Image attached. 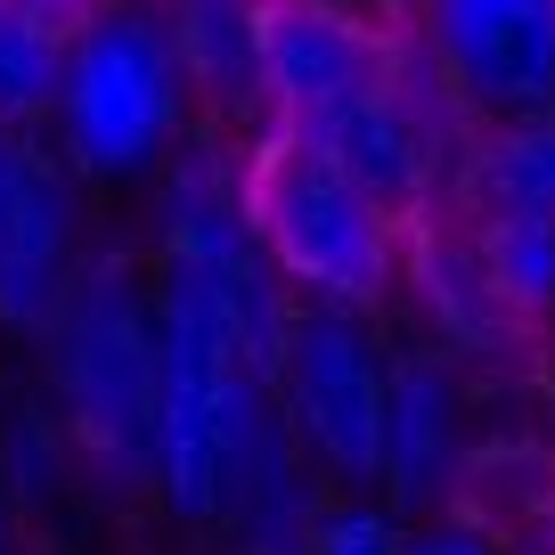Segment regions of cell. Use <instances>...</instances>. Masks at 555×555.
<instances>
[{"instance_id":"obj_1","label":"cell","mask_w":555,"mask_h":555,"mask_svg":"<svg viewBox=\"0 0 555 555\" xmlns=\"http://www.w3.org/2000/svg\"><path fill=\"white\" fill-rule=\"evenodd\" d=\"M441 74L351 0H270V122L416 221L441 180ZM254 131V139H261Z\"/></svg>"},{"instance_id":"obj_2","label":"cell","mask_w":555,"mask_h":555,"mask_svg":"<svg viewBox=\"0 0 555 555\" xmlns=\"http://www.w3.org/2000/svg\"><path fill=\"white\" fill-rule=\"evenodd\" d=\"M156 278L131 245H99L74 278L66 311L34 344V392L57 409L74 457L90 474V499H156Z\"/></svg>"},{"instance_id":"obj_3","label":"cell","mask_w":555,"mask_h":555,"mask_svg":"<svg viewBox=\"0 0 555 555\" xmlns=\"http://www.w3.org/2000/svg\"><path fill=\"white\" fill-rule=\"evenodd\" d=\"M205 131L212 122L196 106V82L156 0H106L74 25L66 82H57L41 139L66 156V172L90 196L156 189Z\"/></svg>"},{"instance_id":"obj_4","label":"cell","mask_w":555,"mask_h":555,"mask_svg":"<svg viewBox=\"0 0 555 555\" xmlns=\"http://www.w3.org/2000/svg\"><path fill=\"white\" fill-rule=\"evenodd\" d=\"M147 278L189 295L229 344L245 351L261 384H278L286 335H295V286L278 278L270 245H261L254 212H245V172H237V139L205 131L172 172L147 189Z\"/></svg>"},{"instance_id":"obj_5","label":"cell","mask_w":555,"mask_h":555,"mask_svg":"<svg viewBox=\"0 0 555 555\" xmlns=\"http://www.w3.org/2000/svg\"><path fill=\"white\" fill-rule=\"evenodd\" d=\"M237 172H245V212H254L278 278L295 286V302L376 311L392 295L400 212L384 196H367L335 156H319L286 131H261V139H237Z\"/></svg>"},{"instance_id":"obj_6","label":"cell","mask_w":555,"mask_h":555,"mask_svg":"<svg viewBox=\"0 0 555 555\" xmlns=\"http://www.w3.org/2000/svg\"><path fill=\"white\" fill-rule=\"evenodd\" d=\"M156 335H164V376H156V506L180 531H212L229 506L245 441H254L270 384L245 367V351L196 311L189 295L156 286Z\"/></svg>"},{"instance_id":"obj_7","label":"cell","mask_w":555,"mask_h":555,"mask_svg":"<svg viewBox=\"0 0 555 555\" xmlns=\"http://www.w3.org/2000/svg\"><path fill=\"white\" fill-rule=\"evenodd\" d=\"M270 392H278V416H286L295 450L311 457L327 482H344V490L384 482V409H392V367H384V351L367 344L360 311L302 302Z\"/></svg>"},{"instance_id":"obj_8","label":"cell","mask_w":555,"mask_h":555,"mask_svg":"<svg viewBox=\"0 0 555 555\" xmlns=\"http://www.w3.org/2000/svg\"><path fill=\"white\" fill-rule=\"evenodd\" d=\"M90 189L41 131H0V344L34 351L99 254Z\"/></svg>"},{"instance_id":"obj_9","label":"cell","mask_w":555,"mask_h":555,"mask_svg":"<svg viewBox=\"0 0 555 555\" xmlns=\"http://www.w3.org/2000/svg\"><path fill=\"white\" fill-rule=\"evenodd\" d=\"M425 50L490 131L555 115V0H425Z\"/></svg>"},{"instance_id":"obj_10","label":"cell","mask_w":555,"mask_h":555,"mask_svg":"<svg viewBox=\"0 0 555 555\" xmlns=\"http://www.w3.org/2000/svg\"><path fill=\"white\" fill-rule=\"evenodd\" d=\"M180 41L196 106L221 139H254L270 122V0H156Z\"/></svg>"},{"instance_id":"obj_11","label":"cell","mask_w":555,"mask_h":555,"mask_svg":"<svg viewBox=\"0 0 555 555\" xmlns=\"http://www.w3.org/2000/svg\"><path fill=\"white\" fill-rule=\"evenodd\" d=\"M221 547L229 555H319V466L295 450L286 416H278V392L261 409L254 441H245L237 474H229V506H221Z\"/></svg>"},{"instance_id":"obj_12","label":"cell","mask_w":555,"mask_h":555,"mask_svg":"<svg viewBox=\"0 0 555 555\" xmlns=\"http://www.w3.org/2000/svg\"><path fill=\"white\" fill-rule=\"evenodd\" d=\"M466 474V400L434 351L392 360V409H384V482L392 506H441Z\"/></svg>"},{"instance_id":"obj_13","label":"cell","mask_w":555,"mask_h":555,"mask_svg":"<svg viewBox=\"0 0 555 555\" xmlns=\"http://www.w3.org/2000/svg\"><path fill=\"white\" fill-rule=\"evenodd\" d=\"M0 466H9V499H17L25 531H41V522H57L66 506L90 499L82 457H74L57 409L34 384H9V392H0Z\"/></svg>"},{"instance_id":"obj_14","label":"cell","mask_w":555,"mask_h":555,"mask_svg":"<svg viewBox=\"0 0 555 555\" xmlns=\"http://www.w3.org/2000/svg\"><path fill=\"white\" fill-rule=\"evenodd\" d=\"M74 25L41 0H0V131H50Z\"/></svg>"},{"instance_id":"obj_15","label":"cell","mask_w":555,"mask_h":555,"mask_svg":"<svg viewBox=\"0 0 555 555\" xmlns=\"http://www.w3.org/2000/svg\"><path fill=\"white\" fill-rule=\"evenodd\" d=\"M474 261L515 327L555 319V212H474Z\"/></svg>"},{"instance_id":"obj_16","label":"cell","mask_w":555,"mask_h":555,"mask_svg":"<svg viewBox=\"0 0 555 555\" xmlns=\"http://www.w3.org/2000/svg\"><path fill=\"white\" fill-rule=\"evenodd\" d=\"M474 212H555V115L547 122H506L466 156Z\"/></svg>"},{"instance_id":"obj_17","label":"cell","mask_w":555,"mask_h":555,"mask_svg":"<svg viewBox=\"0 0 555 555\" xmlns=\"http://www.w3.org/2000/svg\"><path fill=\"white\" fill-rule=\"evenodd\" d=\"M319 555H409V539H400V522L384 506H327Z\"/></svg>"},{"instance_id":"obj_18","label":"cell","mask_w":555,"mask_h":555,"mask_svg":"<svg viewBox=\"0 0 555 555\" xmlns=\"http://www.w3.org/2000/svg\"><path fill=\"white\" fill-rule=\"evenodd\" d=\"M409 555H499L474 522H425V531L409 539Z\"/></svg>"},{"instance_id":"obj_19","label":"cell","mask_w":555,"mask_h":555,"mask_svg":"<svg viewBox=\"0 0 555 555\" xmlns=\"http://www.w3.org/2000/svg\"><path fill=\"white\" fill-rule=\"evenodd\" d=\"M25 539V522H17V499H9V466H0V555Z\"/></svg>"},{"instance_id":"obj_20","label":"cell","mask_w":555,"mask_h":555,"mask_svg":"<svg viewBox=\"0 0 555 555\" xmlns=\"http://www.w3.org/2000/svg\"><path fill=\"white\" fill-rule=\"evenodd\" d=\"M41 9H57V17H66V25H82L90 9H106V0H41Z\"/></svg>"},{"instance_id":"obj_21","label":"cell","mask_w":555,"mask_h":555,"mask_svg":"<svg viewBox=\"0 0 555 555\" xmlns=\"http://www.w3.org/2000/svg\"><path fill=\"white\" fill-rule=\"evenodd\" d=\"M547 555H555V522H547Z\"/></svg>"}]
</instances>
